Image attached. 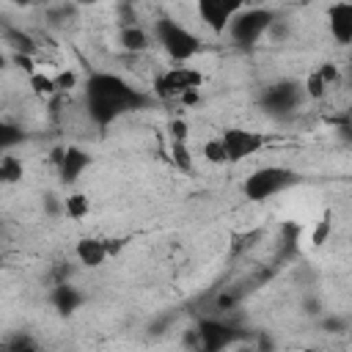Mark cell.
I'll return each instance as SVG.
<instances>
[{
    "mask_svg": "<svg viewBox=\"0 0 352 352\" xmlns=\"http://www.w3.org/2000/svg\"><path fill=\"white\" fill-rule=\"evenodd\" d=\"M135 102V91L116 74H94L88 80V110L99 124H107L113 116Z\"/></svg>",
    "mask_w": 352,
    "mask_h": 352,
    "instance_id": "obj_1",
    "label": "cell"
},
{
    "mask_svg": "<svg viewBox=\"0 0 352 352\" xmlns=\"http://www.w3.org/2000/svg\"><path fill=\"white\" fill-rule=\"evenodd\" d=\"M201 85H204V74L198 69L176 63V66H170V69H165L154 77V96L162 99V102H170V99H179L187 91H198Z\"/></svg>",
    "mask_w": 352,
    "mask_h": 352,
    "instance_id": "obj_2",
    "label": "cell"
},
{
    "mask_svg": "<svg viewBox=\"0 0 352 352\" xmlns=\"http://www.w3.org/2000/svg\"><path fill=\"white\" fill-rule=\"evenodd\" d=\"M292 184V173L286 168H275V165H267V168H258L253 170L245 182H242V195L248 201H267L272 195H278L280 190H286Z\"/></svg>",
    "mask_w": 352,
    "mask_h": 352,
    "instance_id": "obj_3",
    "label": "cell"
},
{
    "mask_svg": "<svg viewBox=\"0 0 352 352\" xmlns=\"http://www.w3.org/2000/svg\"><path fill=\"white\" fill-rule=\"evenodd\" d=\"M157 36H160V44L165 47V52L176 60V63H184L190 60L198 50H201V38L192 36L187 28H182L179 22H170V19H162L157 25Z\"/></svg>",
    "mask_w": 352,
    "mask_h": 352,
    "instance_id": "obj_4",
    "label": "cell"
},
{
    "mask_svg": "<svg viewBox=\"0 0 352 352\" xmlns=\"http://www.w3.org/2000/svg\"><path fill=\"white\" fill-rule=\"evenodd\" d=\"M220 143L226 148V160L228 162H242V160H248V157H253L256 151L264 148L267 135L264 132H253V129H242V126H231V129H223Z\"/></svg>",
    "mask_w": 352,
    "mask_h": 352,
    "instance_id": "obj_5",
    "label": "cell"
},
{
    "mask_svg": "<svg viewBox=\"0 0 352 352\" xmlns=\"http://www.w3.org/2000/svg\"><path fill=\"white\" fill-rule=\"evenodd\" d=\"M242 8H245L242 3H226V0H198V6H195L201 22H204L209 30H214V33L228 30L231 22H234V16H236Z\"/></svg>",
    "mask_w": 352,
    "mask_h": 352,
    "instance_id": "obj_6",
    "label": "cell"
},
{
    "mask_svg": "<svg viewBox=\"0 0 352 352\" xmlns=\"http://www.w3.org/2000/svg\"><path fill=\"white\" fill-rule=\"evenodd\" d=\"M270 19H272V14L264 11V8H242L234 16V22H231L228 30L234 33L236 41H256L270 28Z\"/></svg>",
    "mask_w": 352,
    "mask_h": 352,
    "instance_id": "obj_7",
    "label": "cell"
},
{
    "mask_svg": "<svg viewBox=\"0 0 352 352\" xmlns=\"http://www.w3.org/2000/svg\"><path fill=\"white\" fill-rule=\"evenodd\" d=\"M327 19H330V36L338 44H349L352 41V3L346 0L333 3L327 11Z\"/></svg>",
    "mask_w": 352,
    "mask_h": 352,
    "instance_id": "obj_8",
    "label": "cell"
},
{
    "mask_svg": "<svg viewBox=\"0 0 352 352\" xmlns=\"http://www.w3.org/2000/svg\"><path fill=\"white\" fill-rule=\"evenodd\" d=\"M74 256L82 267L88 270H99L104 261H107V250H104V239H96V236H82L77 239L74 245Z\"/></svg>",
    "mask_w": 352,
    "mask_h": 352,
    "instance_id": "obj_9",
    "label": "cell"
},
{
    "mask_svg": "<svg viewBox=\"0 0 352 352\" xmlns=\"http://www.w3.org/2000/svg\"><path fill=\"white\" fill-rule=\"evenodd\" d=\"M88 162H91V157H88L82 148L66 146V148H63V160H60V165H58V173H60V179H63L66 184H72V182L80 179V173L88 168Z\"/></svg>",
    "mask_w": 352,
    "mask_h": 352,
    "instance_id": "obj_10",
    "label": "cell"
},
{
    "mask_svg": "<svg viewBox=\"0 0 352 352\" xmlns=\"http://www.w3.org/2000/svg\"><path fill=\"white\" fill-rule=\"evenodd\" d=\"M118 44H121L126 52H146L151 41H148V33H146L140 25L126 22V25L118 30Z\"/></svg>",
    "mask_w": 352,
    "mask_h": 352,
    "instance_id": "obj_11",
    "label": "cell"
},
{
    "mask_svg": "<svg viewBox=\"0 0 352 352\" xmlns=\"http://www.w3.org/2000/svg\"><path fill=\"white\" fill-rule=\"evenodd\" d=\"M198 341L204 344L206 352H217L228 341V327H223L217 322H204L201 330H198Z\"/></svg>",
    "mask_w": 352,
    "mask_h": 352,
    "instance_id": "obj_12",
    "label": "cell"
},
{
    "mask_svg": "<svg viewBox=\"0 0 352 352\" xmlns=\"http://www.w3.org/2000/svg\"><path fill=\"white\" fill-rule=\"evenodd\" d=\"M25 176V165L16 154L3 151L0 154V184H16Z\"/></svg>",
    "mask_w": 352,
    "mask_h": 352,
    "instance_id": "obj_13",
    "label": "cell"
},
{
    "mask_svg": "<svg viewBox=\"0 0 352 352\" xmlns=\"http://www.w3.org/2000/svg\"><path fill=\"white\" fill-rule=\"evenodd\" d=\"M63 212L69 220H85L91 214V198L85 192H72L63 198Z\"/></svg>",
    "mask_w": 352,
    "mask_h": 352,
    "instance_id": "obj_14",
    "label": "cell"
},
{
    "mask_svg": "<svg viewBox=\"0 0 352 352\" xmlns=\"http://www.w3.org/2000/svg\"><path fill=\"white\" fill-rule=\"evenodd\" d=\"M28 85H30V91H33L36 96H41V99L58 94V88H55V77H52V74H44V72H33V74L28 77Z\"/></svg>",
    "mask_w": 352,
    "mask_h": 352,
    "instance_id": "obj_15",
    "label": "cell"
},
{
    "mask_svg": "<svg viewBox=\"0 0 352 352\" xmlns=\"http://www.w3.org/2000/svg\"><path fill=\"white\" fill-rule=\"evenodd\" d=\"M201 157L209 162V165H226V148L220 143V138H209L204 146H201Z\"/></svg>",
    "mask_w": 352,
    "mask_h": 352,
    "instance_id": "obj_16",
    "label": "cell"
},
{
    "mask_svg": "<svg viewBox=\"0 0 352 352\" xmlns=\"http://www.w3.org/2000/svg\"><path fill=\"white\" fill-rule=\"evenodd\" d=\"M170 162L182 173H190L192 170V154H190L187 143H170Z\"/></svg>",
    "mask_w": 352,
    "mask_h": 352,
    "instance_id": "obj_17",
    "label": "cell"
},
{
    "mask_svg": "<svg viewBox=\"0 0 352 352\" xmlns=\"http://www.w3.org/2000/svg\"><path fill=\"white\" fill-rule=\"evenodd\" d=\"M6 352H41V346L36 344L33 336H14L8 344H6Z\"/></svg>",
    "mask_w": 352,
    "mask_h": 352,
    "instance_id": "obj_18",
    "label": "cell"
},
{
    "mask_svg": "<svg viewBox=\"0 0 352 352\" xmlns=\"http://www.w3.org/2000/svg\"><path fill=\"white\" fill-rule=\"evenodd\" d=\"M327 91H330V88L322 82V77H319V74H316V69H314V72L305 77V94H308L311 99H316V102H319V99H324V96H327Z\"/></svg>",
    "mask_w": 352,
    "mask_h": 352,
    "instance_id": "obj_19",
    "label": "cell"
},
{
    "mask_svg": "<svg viewBox=\"0 0 352 352\" xmlns=\"http://www.w3.org/2000/svg\"><path fill=\"white\" fill-rule=\"evenodd\" d=\"M330 231H333V223H330V217H322V220L314 226V234H311V245H314V248H322V245L327 242Z\"/></svg>",
    "mask_w": 352,
    "mask_h": 352,
    "instance_id": "obj_20",
    "label": "cell"
},
{
    "mask_svg": "<svg viewBox=\"0 0 352 352\" xmlns=\"http://www.w3.org/2000/svg\"><path fill=\"white\" fill-rule=\"evenodd\" d=\"M316 74L322 77V82L330 88V85H336L338 82V77H341V72H338V63H333V60H324L322 66H316Z\"/></svg>",
    "mask_w": 352,
    "mask_h": 352,
    "instance_id": "obj_21",
    "label": "cell"
},
{
    "mask_svg": "<svg viewBox=\"0 0 352 352\" xmlns=\"http://www.w3.org/2000/svg\"><path fill=\"white\" fill-rule=\"evenodd\" d=\"M168 132H170V143H187V138H190V126L184 118H173Z\"/></svg>",
    "mask_w": 352,
    "mask_h": 352,
    "instance_id": "obj_22",
    "label": "cell"
},
{
    "mask_svg": "<svg viewBox=\"0 0 352 352\" xmlns=\"http://www.w3.org/2000/svg\"><path fill=\"white\" fill-rule=\"evenodd\" d=\"M74 85H77V74H74V72L63 69V72L55 74V88H58V91H72Z\"/></svg>",
    "mask_w": 352,
    "mask_h": 352,
    "instance_id": "obj_23",
    "label": "cell"
},
{
    "mask_svg": "<svg viewBox=\"0 0 352 352\" xmlns=\"http://www.w3.org/2000/svg\"><path fill=\"white\" fill-rule=\"evenodd\" d=\"M11 60H14V63H16V66H19V69L28 74V77L36 72V63H33V58H30V55H25V52H16Z\"/></svg>",
    "mask_w": 352,
    "mask_h": 352,
    "instance_id": "obj_24",
    "label": "cell"
},
{
    "mask_svg": "<svg viewBox=\"0 0 352 352\" xmlns=\"http://www.w3.org/2000/svg\"><path fill=\"white\" fill-rule=\"evenodd\" d=\"M11 132H14V129H8V126H3V124H0V148H3V146H8L11 140H16V135H11Z\"/></svg>",
    "mask_w": 352,
    "mask_h": 352,
    "instance_id": "obj_25",
    "label": "cell"
},
{
    "mask_svg": "<svg viewBox=\"0 0 352 352\" xmlns=\"http://www.w3.org/2000/svg\"><path fill=\"white\" fill-rule=\"evenodd\" d=\"M179 99H182V104H195L201 96H198V91H187V94H182Z\"/></svg>",
    "mask_w": 352,
    "mask_h": 352,
    "instance_id": "obj_26",
    "label": "cell"
},
{
    "mask_svg": "<svg viewBox=\"0 0 352 352\" xmlns=\"http://www.w3.org/2000/svg\"><path fill=\"white\" fill-rule=\"evenodd\" d=\"M6 66H8V55H6V52H3V50H0V72H3V69H6Z\"/></svg>",
    "mask_w": 352,
    "mask_h": 352,
    "instance_id": "obj_27",
    "label": "cell"
},
{
    "mask_svg": "<svg viewBox=\"0 0 352 352\" xmlns=\"http://www.w3.org/2000/svg\"><path fill=\"white\" fill-rule=\"evenodd\" d=\"M0 264H3V258H0Z\"/></svg>",
    "mask_w": 352,
    "mask_h": 352,
    "instance_id": "obj_28",
    "label": "cell"
}]
</instances>
